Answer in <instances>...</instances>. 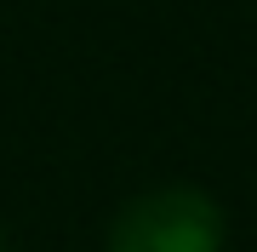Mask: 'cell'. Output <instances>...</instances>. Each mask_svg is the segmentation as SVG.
<instances>
[{"instance_id": "2", "label": "cell", "mask_w": 257, "mask_h": 252, "mask_svg": "<svg viewBox=\"0 0 257 252\" xmlns=\"http://www.w3.org/2000/svg\"><path fill=\"white\" fill-rule=\"evenodd\" d=\"M0 252H6V224H0Z\"/></svg>"}, {"instance_id": "1", "label": "cell", "mask_w": 257, "mask_h": 252, "mask_svg": "<svg viewBox=\"0 0 257 252\" xmlns=\"http://www.w3.org/2000/svg\"><path fill=\"white\" fill-rule=\"evenodd\" d=\"M103 252H223V206L194 184H155L114 212Z\"/></svg>"}]
</instances>
